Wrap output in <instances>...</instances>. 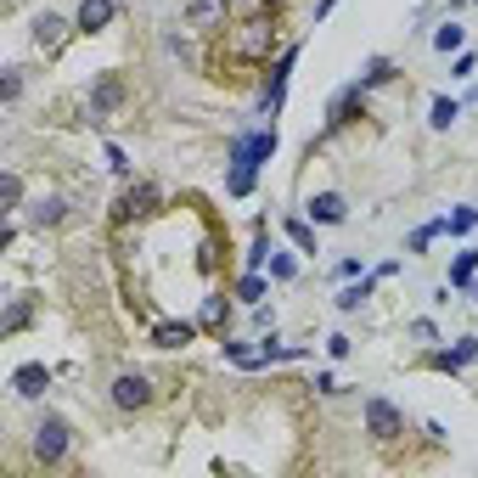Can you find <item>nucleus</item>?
Returning a JSON list of instances; mask_svg holds the SVG:
<instances>
[{
  "label": "nucleus",
  "instance_id": "obj_23",
  "mask_svg": "<svg viewBox=\"0 0 478 478\" xmlns=\"http://www.w3.org/2000/svg\"><path fill=\"white\" fill-rule=\"evenodd\" d=\"M461 40H467V34H461L456 23H444L439 34H434V45H439V51H461Z\"/></svg>",
  "mask_w": 478,
  "mask_h": 478
},
{
  "label": "nucleus",
  "instance_id": "obj_17",
  "mask_svg": "<svg viewBox=\"0 0 478 478\" xmlns=\"http://www.w3.org/2000/svg\"><path fill=\"white\" fill-rule=\"evenodd\" d=\"M63 214H68V203H63V197H45V203H34V225H57Z\"/></svg>",
  "mask_w": 478,
  "mask_h": 478
},
{
  "label": "nucleus",
  "instance_id": "obj_22",
  "mask_svg": "<svg viewBox=\"0 0 478 478\" xmlns=\"http://www.w3.org/2000/svg\"><path fill=\"white\" fill-rule=\"evenodd\" d=\"M237 299H242V304H259V299H265V282H259V276H242V282H237Z\"/></svg>",
  "mask_w": 478,
  "mask_h": 478
},
{
  "label": "nucleus",
  "instance_id": "obj_29",
  "mask_svg": "<svg viewBox=\"0 0 478 478\" xmlns=\"http://www.w3.org/2000/svg\"><path fill=\"white\" fill-rule=\"evenodd\" d=\"M23 321H28V304H11V315H6V332H18Z\"/></svg>",
  "mask_w": 478,
  "mask_h": 478
},
{
  "label": "nucleus",
  "instance_id": "obj_25",
  "mask_svg": "<svg viewBox=\"0 0 478 478\" xmlns=\"http://www.w3.org/2000/svg\"><path fill=\"white\" fill-rule=\"evenodd\" d=\"M0 197H6V209H18V203H23V180L6 175V180H0Z\"/></svg>",
  "mask_w": 478,
  "mask_h": 478
},
{
  "label": "nucleus",
  "instance_id": "obj_1",
  "mask_svg": "<svg viewBox=\"0 0 478 478\" xmlns=\"http://www.w3.org/2000/svg\"><path fill=\"white\" fill-rule=\"evenodd\" d=\"M276 152V130H259V135H242V141H231V197H248L254 192V175L259 163H265Z\"/></svg>",
  "mask_w": 478,
  "mask_h": 478
},
{
  "label": "nucleus",
  "instance_id": "obj_16",
  "mask_svg": "<svg viewBox=\"0 0 478 478\" xmlns=\"http://www.w3.org/2000/svg\"><path fill=\"white\" fill-rule=\"evenodd\" d=\"M225 354H231L237 366H248V372H254V366H265V360H270L265 349H248V344H225Z\"/></svg>",
  "mask_w": 478,
  "mask_h": 478
},
{
  "label": "nucleus",
  "instance_id": "obj_14",
  "mask_svg": "<svg viewBox=\"0 0 478 478\" xmlns=\"http://www.w3.org/2000/svg\"><path fill=\"white\" fill-rule=\"evenodd\" d=\"M467 360H478V338H461V344H456L451 354H434V366H439V372H456V366H467Z\"/></svg>",
  "mask_w": 478,
  "mask_h": 478
},
{
  "label": "nucleus",
  "instance_id": "obj_4",
  "mask_svg": "<svg viewBox=\"0 0 478 478\" xmlns=\"http://www.w3.org/2000/svg\"><path fill=\"white\" fill-rule=\"evenodd\" d=\"M366 434H372L377 444H389L406 434V416H399V406H389V399H366Z\"/></svg>",
  "mask_w": 478,
  "mask_h": 478
},
{
  "label": "nucleus",
  "instance_id": "obj_3",
  "mask_svg": "<svg viewBox=\"0 0 478 478\" xmlns=\"http://www.w3.org/2000/svg\"><path fill=\"white\" fill-rule=\"evenodd\" d=\"M63 456H68V422H63V416H45V422L34 428V461L57 467Z\"/></svg>",
  "mask_w": 478,
  "mask_h": 478
},
{
  "label": "nucleus",
  "instance_id": "obj_5",
  "mask_svg": "<svg viewBox=\"0 0 478 478\" xmlns=\"http://www.w3.org/2000/svg\"><path fill=\"white\" fill-rule=\"evenodd\" d=\"M107 394H113V406H118V411H147V399H152V383H147L141 372H118V377H113V389H107Z\"/></svg>",
  "mask_w": 478,
  "mask_h": 478
},
{
  "label": "nucleus",
  "instance_id": "obj_15",
  "mask_svg": "<svg viewBox=\"0 0 478 478\" xmlns=\"http://www.w3.org/2000/svg\"><path fill=\"white\" fill-rule=\"evenodd\" d=\"M473 270H478V248H467V254H461L456 265H451V287H467V282H473Z\"/></svg>",
  "mask_w": 478,
  "mask_h": 478
},
{
  "label": "nucleus",
  "instance_id": "obj_9",
  "mask_svg": "<svg viewBox=\"0 0 478 478\" xmlns=\"http://www.w3.org/2000/svg\"><path fill=\"white\" fill-rule=\"evenodd\" d=\"M192 338H197L192 321H158V327H152V344L158 349H186Z\"/></svg>",
  "mask_w": 478,
  "mask_h": 478
},
{
  "label": "nucleus",
  "instance_id": "obj_30",
  "mask_svg": "<svg viewBox=\"0 0 478 478\" xmlns=\"http://www.w3.org/2000/svg\"><path fill=\"white\" fill-rule=\"evenodd\" d=\"M327 349H332V360H344V354H349V338H344V332H332V338H327Z\"/></svg>",
  "mask_w": 478,
  "mask_h": 478
},
{
  "label": "nucleus",
  "instance_id": "obj_10",
  "mask_svg": "<svg viewBox=\"0 0 478 478\" xmlns=\"http://www.w3.org/2000/svg\"><path fill=\"white\" fill-rule=\"evenodd\" d=\"M118 102H125V85H118V80H96V90H90V118L118 113Z\"/></svg>",
  "mask_w": 478,
  "mask_h": 478
},
{
  "label": "nucleus",
  "instance_id": "obj_2",
  "mask_svg": "<svg viewBox=\"0 0 478 478\" xmlns=\"http://www.w3.org/2000/svg\"><path fill=\"white\" fill-rule=\"evenodd\" d=\"M231 51L248 57V63H265V57L276 51V23L270 18H248L237 34H231Z\"/></svg>",
  "mask_w": 478,
  "mask_h": 478
},
{
  "label": "nucleus",
  "instance_id": "obj_21",
  "mask_svg": "<svg viewBox=\"0 0 478 478\" xmlns=\"http://www.w3.org/2000/svg\"><path fill=\"white\" fill-rule=\"evenodd\" d=\"M287 237H292V242H299V248H304V254H315V231H310V225H304V220H287Z\"/></svg>",
  "mask_w": 478,
  "mask_h": 478
},
{
  "label": "nucleus",
  "instance_id": "obj_26",
  "mask_svg": "<svg viewBox=\"0 0 478 478\" xmlns=\"http://www.w3.org/2000/svg\"><path fill=\"white\" fill-rule=\"evenodd\" d=\"M220 321H225V299H209L203 304V327H220Z\"/></svg>",
  "mask_w": 478,
  "mask_h": 478
},
{
  "label": "nucleus",
  "instance_id": "obj_18",
  "mask_svg": "<svg viewBox=\"0 0 478 478\" xmlns=\"http://www.w3.org/2000/svg\"><path fill=\"white\" fill-rule=\"evenodd\" d=\"M389 80H394V63H389V57H372V68H366L360 90H372V85H389Z\"/></svg>",
  "mask_w": 478,
  "mask_h": 478
},
{
  "label": "nucleus",
  "instance_id": "obj_13",
  "mask_svg": "<svg viewBox=\"0 0 478 478\" xmlns=\"http://www.w3.org/2000/svg\"><path fill=\"white\" fill-rule=\"evenodd\" d=\"M186 18H192V28H220L225 0H192V6H186Z\"/></svg>",
  "mask_w": 478,
  "mask_h": 478
},
{
  "label": "nucleus",
  "instance_id": "obj_12",
  "mask_svg": "<svg viewBox=\"0 0 478 478\" xmlns=\"http://www.w3.org/2000/svg\"><path fill=\"white\" fill-rule=\"evenodd\" d=\"M11 389H18L23 399H40L45 389H51V372H45V366H18V377H11Z\"/></svg>",
  "mask_w": 478,
  "mask_h": 478
},
{
  "label": "nucleus",
  "instance_id": "obj_24",
  "mask_svg": "<svg viewBox=\"0 0 478 478\" xmlns=\"http://www.w3.org/2000/svg\"><path fill=\"white\" fill-rule=\"evenodd\" d=\"M478 225V209H456L451 220H444V231H473Z\"/></svg>",
  "mask_w": 478,
  "mask_h": 478
},
{
  "label": "nucleus",
  "instance_id": "obj_6",
  "mask_svg": "<svg viewBox=\"0 0 478 478\" xmlns=\"http://www.w3.org/2000/svg\"><path fill=\"white\" fill-rule=\"evenodd\" d=\"M113 18H118L113 0H80V18H73V28H80V34H102Z\"/></svg>",
  "mask_w": 478,
  "mask_h": 478
},
{
  "label": "nucleus",
  "instance_id": "obj_11",
  "mask_svg": "<svg viewBox=\"0 0 478 478\" xmlns=\"http://www.w3.org/2000/svg\"><path fill=\"white\" fill-rule=\"evenodd\" d=\"M63 40H68V23L57 18V11H40V18H34V45H40V51H57Z\"/></svg>",
  "mask_w": 478,
  "mask_h": 478
},
{
  "label": "nucleus",
  "instance_id": "obj_19",
  "mask_svg": "<svg viewBox=\"0 0 478 478\" xmlns=\"http://www.w3.org/2000/svg\"><path fill=\"white\" fill-rule=\"evenodd\" d=\"M366 299H372V282H360V287H344V292H338V310L349 315V310H360Z\"/></svg>",
  "mask_w": 478,
  "mask_h": 478
},
{
  "label": "nucleus",
  "instance_id": "obj_28",
  "mask_svg": "<svg viewBox=\"0 0 478 478\" xmlns=\"http://www.w3.org/2000/svg\"><path fill=\"white\" fill-rule=\"evenodd\" d=\"M107 163H113L118 175H130V158H125V147H107Z\"/></svg>",
  "mask_w": 478,
  "mask_h": 478
},
{
  "label": "nucleus",
  "instance_id": "obj_27",
  "mask_svg": "<svg viewBox=\"0 0 478 478\" xmlns=\"http://www.w3.org/2000/svg\"><path fill=\"white\" fill-rule=\"evenodd\" d=\"M270 276H276V282H287V276H292V259L276 254V259H270Z\"/></svg>",
  "mask_w": 478,
  "mask_h": 478
},
{
  "label": "nucleus",
  "instance_id": "obj_7",
  "mask_svg": "<svg viewBox=\"0 0 478 478\" xmlns=\"http://www.w3.org/2000/svg\"><path fill=\"white\" fill-rule=\"evenodd\" d=\"M152 209H158V186H147V180H141V186H130L125 197H118V220H130V214H152Z\"/></svg>",
  "mask_w": 478,
  "mask_h": 478
},
{
  "label": "nucleus",
  "instance_id": "obj_20",
  "mask_svg": "<svg viewBox=\"0 0 478 478\" xmlns=\"http://www.w3.org/2000/svg\"><path fill=\"white\" fill-rule=\"evenodd\" d=\"M456 118H461V107L439 96V102H434V118H428V125H434V130H451V125H456Z\"/></svg>",
  "mask_w": 478,
  "mask_h": 478
},
{
  "label": "nucleus",
  "instance_id": "obj_8",
  "mask_svg": "<svg viewBox=\"0 0 478 478\" xmlns=\"http://www.w3.org/2000/svg\"><path fill=\"white\" fill-rule=\"evenodd\" d=\"M310 220L315 225H338V220H349V203L338 192H315L310 197Z\"/></svg>",
  "mask_w": 478,
  "mask_h": 478
}]
</instances>
